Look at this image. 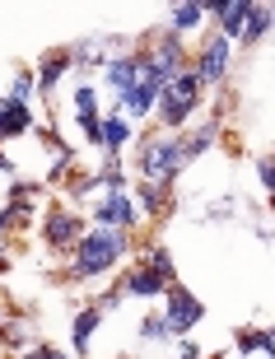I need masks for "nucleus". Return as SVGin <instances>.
I'll return each instance as SVG.
<instances>
[{
  "instance_id": "nucleus-1",
  "label": "nucleus",
  "mask_w": 275,
  "mask_h": 359,
  "mask_svg": "<svg viewBox=\"0 0 275 359\" xmlns=\"http://www.w3.org/2000/svg\"><path fill=\"white\" fill-rule=\"evenodd\" d=\"M121 257V238L117 233H93L79 243V276H98L103 266H112Z\"/></svg>"
},
{
  "instance_id": "nucleus-2",
  "label": "nucleus",
  "mask_w": 275,
  "mask_h": 359,
  "mask_svg": "<svg viewBox=\"0 0 275 359\" xmlns=\"http://www.w3.org/2000/svg\"><path fill=\"white\" fill-rule=\"evenodd\" d=\"M192 103H196V80H192V75L163 84V117L168 121H182L187 112H192Z\"/></svg>"
},
{
  "instance_id": "nucleus-3",
  "label": "nucleus",
  "mask_w": 275,
  "mask_h": 359,
  "mask_svg": "<svg viewBox=\"0 0 275 359\" xmlns=\"http://www.w3.org/2000/svg\"><path fill=\"white\" fill-rule=\"evenodd\" d=\"M201 322V304L187 290H168V332H187Z\"/></svg>"
},
{
  "instance_id": "nucleus-4",
  "label": "nucleus",
  "mask_w": 275,
  "mask_h": 359,
  "mask_svg": "<svg viewBox=\"0 0 275 359\" xmlns=\"http://www.w3.org/2000/svg\"><path fill=\"white\" fill-rule=\"evenodd\" d=\"M19 131H28V107L0 103V140H5V135H19Z\"/></svg>"
},
{
  "instance_id": "nucleus-5",
  "label": "nucleus",
  "mask_w": 275,
  "mask_h": 359,
  "mask_svg": "<svg viewBox=\"0 0 275 359\" xmlns=\"http://www.w3.org/2000/svg\"><path fill=\"white\" fill-rule=\"evenodd\" d=\"M224 56H229L224 38H220V42H210L206 56H201V80H220V75H224Z\"/></svg>"
},
{
  "instance_id": "nucleus-6",
  "label": "nucleus",
  "mask_w": 275,
  "mask_h": 359,
  "mask_svg": "<svg viewBox=\"0 0 275 359\" xmlns=\"http://www.w3.org/2000/svg\"><path fill=\"white\" fill-rule=\"evenodd\" d=\"M154 89H159V84H131V89L121 93V98H126V112L145 117V112H149V103H154Z\"/></svg>"
},
{
  "instance_id": "nucleus-7",
  "label": "nucleus",
  "mask_w": 275,
  "mask_h": 359,
  "mask_svg": "<svg viewBox=\"0 0 275 359\" xmlns=\"http://www.w3.org/2000/svg\"><path fill=\"white\" fill-rule=\"evenodd\" d=\"M126 290H131V294H159V290H163V276H159L154 266H149V271H131Z\"/></svg>"
},
{
  "instance_id": "nucleus-8",
  "label": "nucleus",
  "mask_w": 275,
  "mask_h": 359,
  "mask_svg": "<svg viewBox=\"0 0 275 359\" xmlns=\"http://www.w3.org/2000/svg\"><path fill=\"white\" fill-rule=\"evenodd\" d=\"M98 219H103V224H126V219H135V210H131V201L112 196L103 210H98Z\"/></svg>"
},
{
  "instance_id": "nucleus-9",
  "label": "nucleus",
  "mask_w": 275,
  "mask_h": 359,
  "mask_svg": "<svg viewBox=\"0 0 275 359\" xmlns=\"http://www.w3.org/2000/svg\"><path fill=\"white\" fill-rule=\"evenodd\" d=\"M135 80H140V61H117V66H112V84H117L121 93L131 89Z\"/></svg>"
},
{
  "instance_id": "nucleus-10",
  "label": "nucleus",
  "mask_w": 275,
  "mask_h": 359,
  "mask_svg": "<svg viewBox=\"0 0 275 359\" xmlns=\"http://www.w3.org/2000/svg\"><path fill=\"white\" fill-rule=\"evenodd\" d=\"M215 14L224 19V28H229V33H238V28L248 24V5H220Z\"/></svg>"
},
{
  "instance_id": "nucleus-11",
  "label": "nucleus",
  "mask_w": 275,
  "mask_h": 359,
  "mask_svg": "<svg viewBox=\"0 0 275 359\" xmlns=\"http://www.w3.org/2000/svg\"><path fill=\"white\" fill-rule=\"evenodd\" d=\"M47 233H52V243H66V238H75V219H70V215H56L52 224H47Z\"/></svg>"
},
{
  "instance_id": "nucleus-12",
  "label": "nucleus",
  "mask_w": 275,
  "mask_h": 359,
  "mask_svg": "<svg viewBox=\"0 0 275 359\" xmlns=\"http://www.w3.org/2000/svg\"><path fill=\"white\" fill-rule=\"evenodd\" d=\"M93 327H98V313H79V322H75V346L79 350L89 346V332H93Z\"/></svg>"
},
{
  "instance_id": "nucleus-13",
  "label": "nucleus",
  "mask_w": 275,
  "mask_h": 359,
  "mask_svg": "<svg viewBox=\"0 0 275 359\" xmlns=\"http://www.w3.org/2000/svg\"><path fill=\"white\" fill-rule=\"evenodd\" d=\"M126 140V126L121 121H103V135H98V145H121Z\"/></svg>"
},
{
  "instance_id": "nucleus-14",
  "label": "nucleus",
  "mask_w": 275,
  "mask_h": 359,
  "mask_svg": "<svg viewBox=\"0 0 275 359\" xmlns=\"http://www.w3.org/2000/svg\"><path fill=\"white\" fill-rule=\"evenodd\" d=\"M201 19V5H177V10H173V24L177 28H192Z\"/></svg>"
},
{
  "instance_id": "nucleus-15",
  "label": "nucleus",
  "mask_w": 275,
  "mask_h": 359,
  "mask_svg": "<svg viewBox=\"0 0 275 359\" xmlns=\"http://www.w3.org/2000/svg\"><path fill=\"white\" fill-rule=\"evenodd\" d=\"M243 28H248V38H262L266 33V10H248V24Z\"/></svg>"
},
{
  "instance_id": "nucleus-16",
  "label": "nucleus",
  "mask_w": 275,
  "mask_h": 359,
  "mask_svg": "<svg viewBox=\"0 0 275 359\" xmlns=\"http://www.w3.org/2000/svg\"><path fill=\"white\" fill-rule=\"evenodd\" d=\"M61 70H66V56H52V61H47V70H42V84H56V75H61Z\"/></svg>"
},
{
  "instance_id": "nucleus-17",
  "label": "nucleus",
  "mask_w": 275,
  "mask_h": 359,
  "mask_svg": "<svg viewBox=\"0 0 275 359\" xmlns=\"http://www.w3.org/2000/svg\"><path fill=\"white\" fill-rule=\"evenodd\" d=\"M262 182H266V187L275 191V163H262Z\"/></svg>"
},
{
  "instance_id": "nucleus-18",
  "label": "nucleus",
  "mask_w": 275,
  "mask_h": 359,
  "mask_svg": "<svg viewBox=\"0 0 275 359\" xmlns=\"http://www.w3.org/2000/svg\"><path fill=\"white\" fill-rule=\"evenodd\" d=\"M28 359H66V355H61V350H33Z\"/></svg>"
},
{
  "instance_id": "nucleus-19",
  "label": "nucleus",
  "mask_w": 275,
  "mask_h": 359,
  "mask_svg": "<svg viewBox=\"0 0 275 359\" xmlns=\"http://www.w3.org/2000/svg\"><path fill=\"white\" fill-rule=\"evenodd\" d=\"M271 341H275V336H271Z\"/></svg>"
}]
</instances>
